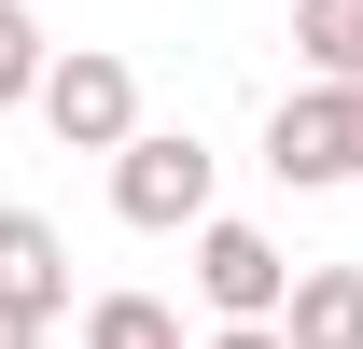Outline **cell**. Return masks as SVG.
<instances>
[{"label":"cell","mask_w":363,"mask_h":349,"mask_svg":"<svg viewBox=\"0 0 363 349\" xmlns=\"http://www.w3.org/2000/svg\"><path fill=\"white\" fill-rule=\"evenodd\" d=\"M112 223H140V238H196V223H224V168H210V140L140 126L126 154H112Z\"/></svg>","instance_id":"1"},{"label":"cell","mask_w":363,"mask_h":349,"mask_svg":"<svg viewBox=\"0 0 363 349\" xmlns=\"http://www.w3.org/2000/svg\"><path fill=\"white\" fill-rule=\"evenodd\" d=\"M266 168L294 196H350L363 182V84H294L266 112Z\"/></svg>","instance_id":"2"},{"label":"cell","mask_w":363,"mask_h":349,"mask_svg":"<svg viewBox=\"0 0 363 349\" xmlns=\"http://www.w3.org/2000/svg\"><path fill=\"white\" fill-rule=\"evenodd\" d=\"M43 126H56V154H126V140H140V70H126L112 43H56Z\"/></svg>","instance_id":"3"},{"label":"cell","mask_w":363,"mask_h":349,"mask_svg":"<svg viewBox=\"0 0 363 349\" xmlns=\"http://www.w3.org/2000/svg\"><path fill=\"white\" fill-rule=\"evenodd\" d=\"M294 279H308V265L279 252L266 223H196V294H210V321H279V307H294Z\"/></svg>","instance_id":"4"},{"label":"cell","mask_w":363,"mask_h":349,"mask_svg":"<svg viewBox=\"0 0 363 349\" xmlns=\"http://www.w3.org/2000/svg\"><path fill=\"white\" fill-rule=\"evenodd\" d=\"M0 294L43 307V321H70V252H56V223H43V210H0Z\"/></svg>","instance_id":"5"},{"label":"cell","mask_w":363,"mask_h":349,"mask_svg":"<svg viewBox=\"0 0 363 349\" xmlns=\"http://www.w3.org/2000/svg\"><path fill=\"white\" fill-rule=\"evenodd\" d=\"M279 336L294 349H363V265H308L294 307H279Z\"/></svg>","instance_id":"6"},{"label":"cell","mask_w":363,"mask_h":349,"mask_svg":"<svg viewBox=\"0 0 363 349\" xmlns=\"http://www.w3.org/2000/svg\"><path fill=\"white\" fill-rule=\"evenodd\" d=\"M294 56L308 84H363V0H294Z\"/></svg>","instance_id":"7"},{"label":"cell","mask_w":363,"mask_h":349,"mask_svg":"<svg viewBox=\"0 0 363 349\" xmlns=\"http://www.w3.org/2000/svg\"><path fill=\"white\" fill-rule=\"evenodd\" d=\"M84 349H182L168 294H84Z\"/></svg>","instance_id":"8"},{"label":"cell","mask_w":363,"mask_h":349,"mask_svg":"<svg viewBox=\"0 0 363 349\" xmlns=\"http://www.w3.org/2000/svg\"><path fill=\"white\" fill-rule=\"evenodd\" d=\"M43 70H56L43 14H28V0H0V112H43Z\"/></svg>","instance_id":"9"},{"label":"cell","mask_w":363,"mask_h":349,"mask_svg":"<svg viewBox=\"0 0 363 349\" xmlns=\"http://www.w3.org/2000/svg\"><path fill=\"white\" fill-rule=\"evenodd\" d=\"M43 336H56L43 307H14V294H0V349H43Z\"/></svg>","instance_id":"10"},{"label":"cell","mask_w":363,"mask_h":349,"mask_svg":"<svg viewBox=\"0 0 363 349\" xmlns=\"http://www.w3.org/2000/svg\"><path fill=\"white\" fill-rule=\"evenodd\" d=\"M210 349H294L279 321H210Z\"/></svg>","instance_id":"11"}]
</instances>
